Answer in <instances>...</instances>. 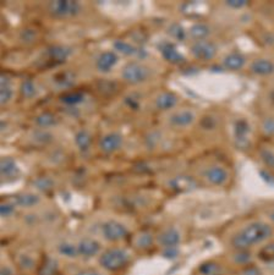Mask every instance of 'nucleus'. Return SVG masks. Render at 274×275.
Listing matches in <instances>:
<instances>
[{"mask_svg":"<svg viewBox=\"0 0 274 275\" xmlns=\"http://www.w3.org/2000/svg\"><path fill=\"white\" fill-rule=\"evenodd\" d=\"M102 236L110 242H118L125 240L129 235L126 226L120 221L107 220L101 225Z\"/></svg>","mask_w":274,"mask_h":275,"instance_id":"39448f33","label":"nucleus"},{"mask_svg":"<svg viewBox=\"0 0 274 275\" xmlns=\"http://www.w3.org/2000/svg\"><path fill=\"white\" fill-rule=\"evenodd\" d=\"M169 33L171 34L175 39L180 40V42H182V40H185L186 36H188V33H186V31L184 30V27L181 25H179V23H173V25L169 27Z\"/></svg>","mask_w":274,"mask_h":275,"instance_id":"473e14b6","label":"nucleus"},{"mask_svg":"<svg viewBox=\"0 0 274 275\" xmlns=\"http://www.w3.org/2000/svg\"><path fill=\"white\" fill-rule=\"evenodd\" d=\"M21 93L25 98H34L37 96V87L32 80H25L21 84Z\"/></svg>","mask_w":274,"mask_h":275,"instance_id":"c756f323","label":"nucleus"},{"mask_svg":"<svg viewBox=\"0 0 274 275\" xmlns=\"http://www.w3.org/2000/svg\"><path fill=\"white\" fill-rule=\"evenodd\" d=\"M153 245V236L150 233H144L141 235H139V238L136 239V246L141 250H146V248H150Z\"/></svg>","mask_w":274,"mask_h":275,"instance_id":"2f4dec72","label":"nucleus"},{"mask_svg":"<svg viewBox=\"0 0 274 275\" xmlns=\"http://www.w3.org/2000/svg\"><path fill=\"white\" fill-rule=\"evenodd\" d=\"M52 15L60 19L74 17L81 13V5L75 0H55L49 4Z\"/></svg>","mask_w":274,"mask_h":275,"instance_id":"20e7f679","label":"nucleus"},{"mask_svg":"<svg viewBox=\"0 0 274 275\" xmlns=\"http://www.w3.org/2000/svg\"><path fill=\"white\" fill-rule=\"evenodd\" d=\"M114 49L116 52H119L120 54L124 55H137L139 54L140 49H137L136 47H133L130 43L125 42V40H115L114 42Z\"/></svg>","mask_w":274,"mask_h":275,"instance_id":"bb28decb","label":"nucleus"},{"mask_svg":"<svg viewBox=\"0 0 274 275\" xmlns=\"http://www.w3.org/2000/svg\"><path fill=\"white\" fill-rule=\"evenodd\" d=\"M225 4L233 9H241V8L246 7L247 2L246 0H228Z\"/></svg>","mask_w":274,"mask_h":275,"instance_id":"37998d69","label":"nucleus"},{"mask_svg":"<svg viewBox=\"0 0 274 275\" xmlns=\"http://www.w3.org/2000/svg\"><path fill=\"white\" fill-rule=\"evenodd\" d=\"M269 219H270V220H272V223L274 224V209L272 210V212H270V214H269Z\"/></svg>","mask_w":274,"mask_h":275,"instance_id":"8fccbe9b","label":"nucleus"},{"mask_svg":"<svg viewBox=\"0 0 274 275\" xmlns=\"http://www.w3.org/2000/svg\"><path fill=\"white\" fill-rule=\"evenodd\" d=\"M0 172L4 178H14L19 176L20 169L13 158L5 157L3 158L2 163H0Z\"/></svg>","mask_w":274,"mask_h":275,"instance_id":"dca6fc26","label":"nucleus"},{"mask_svg":"<svg viewBox=\"0 0 274 275\" xmlns=\"http://www.w3.org/2000/svg\"><path fill=\"white\" fill-rule=\"evenodd\" d=\"M49 58H51L52 60L58 61V63H61V61H65L68 59V57L70 54H71V51H70L69 48H66V47L63 45H54L51 47L48 51Z\"/></svg>","mask_w":274,"mask_h":275,"instance_id":"b1692460","label":"nucleus"},{"mask_svg":"<svg viewBox=\"0 0 274 275\" xmlns=\"http://www.w3.org/2000/svg\"><path fill=\"white\" fill-rule=\"evenodd\" d=\"M34 140L40 143H48L52 141V134L49 132H45V131L43 130L37 131V132L34 133Z\"/></svg>","mask_w":274,"mask_h":275,"instance_id":"a19ab883","label":"nucleus"},{"mask_svg":"<svg viewBox=\"0 0 274 275\" xmlns=\"http://www.w3.org/2000/svg\"><path fill=\"white\" fill-rule=\"evenodd\" d=\"M78 256L83 258H91V257L97 256L101 251V244L95 239H82L77 244Z\"/></svg>","mask_w":274,"mask_h":275,"instance_id":"9d476101","label":"nucleus"},{"mask_svg":"<svg viewBox=\"0 0 274 275\" xmlns=\"http://www.w3.org/2000/svg\"><path fill=\"white\" fill-rule=\"evenodd\" d=\"M195 120H196V115H195L194 112H191V110H180V112L174 113L170 116L169 122L175 127H188L194 124Z\"/></svg>","mask_w":274,"mask_h":275,"instance_id":"4468645a","label":"nucleus"},{"mask_svg":"<svg viewBox=\"0 0 274 275\" xmlns=\"http://www.w3.org/2000/svg\"><path fill=\"white\" fill-rule=\"evenodd\" d=\"M262 128H263V132L270 136H274V118H268L263 121L262 124Z\"/></svg>","mask_w":274,"mask_h":275,"instance_id":"ea45409f","label":"nucleus"},{"mask_svg":"<svg viewBox=\"0 0 274 275\" xmlns=\"http://www.w3.org/2000/svg\"><path fill=\"white\" fill-rule=\"evenodd\" d=\"M130 260V254L124 248H110L99 257V264L109 271L120 270Z\"/></svg>","mask_w":274,"mask_h":275,"instance_id":"f03ea898","label":"nucleus"},{"mask_svg":"<svg viewBox=\"0 0 274 275\" xmlns=\"http://www.w3.org/2000/svg\"><path fill=\"white\" fill-rule=\"evenodd\" d=\"M160 53H162L163 58L168 61V63L174 64V65H179L185 61V58L182 57V54L176 49V47L173 43L165 42L159 47Z\"/></svg>","mask_w":274,"mask_h":275,"instance_id":"ddd939ff","label":"nucleus"},{"mask_svg":"<svg viewBox=\"0 0 274 275\" xmlns=\"http://www.w3.org/2000/svg\"><path fill=\"white\" fill-rule=\"evenodd\" d=\"M57 118L52 113H42L36 118V124L42 128L54 126V125H57Z\"/></svg>","mask_w":274,"mask_h":275,"instance_id":"cd10ccee","label":"nucleus"},{"mask_svg":"<svg viewBox=\"0 0 274 275\" xmlns=\"http://www.w3.org/2000/svg\"><path fill=\"white\" fill-rule=\"evenodd\" d=\"M126 104L129 105L131 109H137L140 107V102L137 98H132V97H127L126 98Z\"/></svg>","mask_w":274,"mask_h":275,"instance_id":"a18cd8bd","label":"nucleus"},{"mask_svg":"<svg viewBox=\"0 0 274 275\" xmlns=\"http://www.w3.org/2000/svg\"><path fill=\"white\" fill-rule=\"evenodd\" d=\"M158 244L164 248H175L181 242V235L175 227H167L159 234Z\"/></svg>","mask_w":274,"mask_h":275,"instance_id":"6e6552de","label":"nucleus"},{"mask_svg":"<svg viewBox=\"0 0 274 275\" xmlns=\"http://www.w3.org/2000/svg\"><path fill=\"white\" fill-rule=\"evenodd\" d=\"M14 204L17 207H22V208H32V207L37 206L40 202V198L37 195L30 194V192H23V194L15 195L11 200Z\"/></svg>","mask_w":274,"mask_h":275,"instance_id":"2eb2a0df","label":"nucleus"},{"mask_svg":"<svg viewBox=\"0 0 274 275\" xmlns=\"http://www.w3.org/2000/svg\"><path fill=\"white\" fill-rule=\"evenodd\" d=\"M119 61V57L115 52H104L102 53L98 57L97 63V70L102 74H107V72L112 71V69L114 67Z\"/></svg>","mask_w":274,"mask_h":275,"instance_id":"9b49d317","label":"nucleus"},{"mask_svg":"<svg viewBox=\"0 0 274 275\" xmlns=\"http://www.w3.org/2000/svg\"><path fill=\"white\" fill-rule=\"evenodd\" d=\"M177 101L179 98L173 92H163L156 99V107L159 110H169L175 107Z\"/></svg>","mask_w":274,"mask_h":275,"instance_id":"a211bd4d","label":"nucleus"},{"mask_svg":"<svg viewBox=\"0 0 274 275\" xmlns=\"http://www.w3.org/2000/svg\"><path fill=\"white\" fill-rule=\"evenodd\" d=\"M150 76V70L144 64L131 61L122 69V78L130 84H140L145 82Z\"/></svg>","mask_w":274,"mask_h":275,"instance_id":"7ed1b4c3","label":"nucleus"},{"mask_svg":"<svg viewBox=\"0 0 274 275\" xmlns=\"http://www.w3.org/2000/svg\"><path fill=\"white\" fill-rule=\"evenodd\" d=\"M201 273L203 275H220L221 268L215 263H207V264L201 267Z\"/></svg>","mask_w":274,"mask_h":275,"instance_id":"c9c22d12","label":"nucleus"},{"mask_svg":"<svg viewBox=\"0 0 274 275\" xmlns=\"http://www.w3.org/2000/svg\"><path fill=\"white\" fill-rule=\"evenodd\" d=\"M58 80H55L58 82L59 86L63 87H70L74 84L75 82V76L71 74V72H63V74L58 75Z\"/></svg>","mask_w":274,"mask_h":275,"instance_id":"72a5a7b5","label":"nucleus"},{"mask_svg":"<svg viewBox=\"0 0 274 275\" xmlns=\"http://www.w3.org/2000/svg\"><path fill=\"white\" fill-rule=\"evenodd\" d=\"M17 263H19V265L22 269H25V270H30L36 265V262H34V259L32 258L31 256H28V254H21V256H19V258H17Z\"/></svg>","mask_w":274,"mask_h":275,"instance_id":"f704fd0d","label":"nucleus"},{"mask_svg":"<svg viewBox=\"0 0 274 275\" xmlns=\"http://www.w3.org/2000/svg\"><path fill=\"white\" fill-rule=\"evenodd\" d=\"M0 275H14L13 269L7 267V265H4V267L2 268V271H0Z\"/></svg>","mask_w":274,"mask_h":275,"instance_id":"09e8293b","label":"nucleus"},{"mask_svg":"<svg viewBox=\"0 0 274 275\" xmlns=\"http://www.w3.org/2000/svg\"><path fill=\"white\" fill-rule=\"evenodd\" d=\"M58 253L60 254V256L65 257V258H76L78 257V251H77V245L71 244V242H60L59 245H58Z\"/></svg>","mask_w":274,"mask_h":275,"instance_id":"393cba45","label":"nucleus"},{"mask_svg":"<svg viewBox=\"0 0 274 275\" xmlns=\"http://www.w3.org/2000/svg\"><path fill=\"white\" fill-rule=\"evenodd\" d=\"M189 33H190V36L194 38V39L203 40L209 36L211 30H209V27L206 25V23L197 22L191 26V28L189 30Z\"/></svg>","mask_w":274,"mask_h":275,"instance_id":"5701e85b","label":"nucleus"},{"mask_svg":"<svg viewBox=\"0 0 274 275\" xmlns=\"http://www.w3.org/2000/svg\"><path fill=\"white\" fill-rule=\"evenodd\" d=\"M192 57L201 61H207L213 59L217 54V47L211 40H196L190 48Z\"/></svg>","mask_w":274,"mask_h":275,"instance_id":"423d86ee","label":"nucleus"},{"mask_svg":"<svg viewBox=\"0 0 274 275\" xmlns=\"http://www.w3.org/2000/svg\"><path fill=\"white\" fill-rule=\"evenodd\" d=\"M75 275H101L97 270H93V269H84V270H81L76 273Z\"/></svg>","mask_w":274,"mask_h":275,"instance_id":"de8ad7c7","label":"nucleus"},{"mask_svg":"<svg viewBox=\"0 0 274 275\" xmlns=\"http://www.w3.org/2000/svg\"><path fill=\"white\" fill-rule=\"evenodd\" d=\"M203 177L212 186H223L229 180V172L221 165H211L203 171Z\"/></svg>","mask_w":274,"mask_h":275,"instance_id":"0eeeda50","label":"nucleus"},{"mask_svg":"<svg viewBox=\"0 0 274 275\" xmlns=\"http://www.w3.org/2000/svg\"><path fill=\"white\" fill-rule=\"evenodd\" d=\"M122 146V137L121 134L116 132L107 133L106 136L102 137L101 142H99V147H101L102 152L107 154H112L118 152Z\"/></svg>","mask_w":274,"mask_h":275,"instance_id":"1a4fd4ad","label":"nucleus"},{"mask_svg":"<svg viewBox=\"0 0 274 275\" xmlns=\"http://www.w3.org/2000/svg\"><path fill=\"white\" fill-rule=\"evenodd\" d=\"M249 133H250V126L249 124H247V121H245V120L243 119L238 120V121L235 122V126H234V134H235L236 145H238L240 148L249 147V143H250Z\"/></svg>","mask_w":274,"mask_h":275,"instance_id":"f8f14e48","label":"nucleus"},{"mask_svg":"<svg viewBox=\"0 0 274 275\" xmlns=\"http://www.w3.org/2000/svg\"><path fill=\"white\" fill-rule=\"evenodd\" d=\"M58 271V262L53 258H47L39 270V275H55Z\"/></svg>","mask_w":274,"mask_h":275,"instance_id":"7c9ffc66","label":"nucleus"},{"mask_svg":"<svg viewBox=\"0 0 274 275\" xmlns=\"http://www.w3.org/2000/svg\"><path fill=\"white\" fill-rule=\"evenodd\" d=\"M251 71L258 76L274 74V64L268 59H257L251 64Z\"/></svg>","mask_w":274,"mask_h":275,"instance_id":"6ab92c4d","label":"nucleus"},{"mask_svg":"<svg viewBox=\"0 0 274 275\" xmlns=\"http://www.w3.org/2000/svg\"><path fill=\"white\" fill-rule=\"evenodd\" d=\"M16 206L13 203V202H4L2 203V207H0V214H2L3 218H9L15 213Z\"/></svg>","mask_w":274,"mask_h":275,"instance_id":"58836bf2","label":"nucleus"},{"mask_svg":"<svg viewBox=\"0 0 274 275\" xmlns=\"http://www.w3.org/2000/svg\"><path fill=\"white\" fill-rule=\"evenodd\" d=\"M272 234L273 230L269 224L263 221H253L247 224L233 236L232 245L238 251H246L253 246L267 241Z\"/></svg>","mask_w":274,"mask_h":275,"instance_id":"f257e3e1","label":"nucleus"},{"mask_svg":"<svg viewBox=\"0 0 274 275\" xmlns=\"http://www.w3.org/2000/svg\"><path fill=\"white\" fill-rule=\"evenodd\" d=\"M164 257H167V258H174V257L177 256V250L175 248H164Z\"/></svg>","mask_w":274,"mask_h":275,"instance_id":"49530a36","label":"nucleus"},{"mask_svg":"<svg viewBox=\"0 0 274 275\" xmlns=\"http://www.w3.org/2000/svg\"><path fill=\"white\" fill-rule=\"evenodd\" d=\"M235 262L239 263V264H247L251 259L250 254L246 252V251H239L238 254H235Z\"/></svg>","mask_w":274,"mask_h":275,"instance_id":"79ce46f5","label":"nucleus"},{"mask_svg":"<svg viewBox=\"0 0 274 275\" xmlns=\"http://www.w3.org/2000/svg\"><path fill=\"white\" fill-rule=\"evenodd\" d=\"M258 258L263 262H274V242L264 245L258 251Z\"/></svg>","mask_w":274,"mask_h":275,"instance_id":"c85d7f7f","label":"nucleus"},{"mask_svg":"<svg viewBox=\"0 0 274 275\" xmlns=\"http://www.w3.org/2000/svg\"><path fill=\"white\" fill-rule=\"evenodd\" d=\"M170 186L176 191H190L196 186V184L190 176H176L170 181Z\"/></svg>","mask_w":274,"mask_h":275,"instance_id":"412c9836","label":"nucleus"},{"mask_svg":"<svg viewBox=\"0 0 274 275\" xmlns=\"http://www.w3.org/2000/svg\"><path fill=\"white\" fill-rule=\"evenodd\" d=\"M261 159L262 162L264 163V165L268 166V168L274 169V152L270 151V149H262L261 151Z\"/></svg>","mask_w":274,"mask_h":275,"instance_id":"e433bc0d","label":"nucleus"},{"mask_svg":"<svg viewBox=\"0 0 274 275\" xmlns=\"http://www.w3.org/2000/svg\"><path fill=\"white\" fill-rule=\"evenodd\" d=\"M60 101L66 105H77L81 104L84 101L83 92H68L60 97Z\"/></svg>","mask_w":274,"mask_h":275,"instance_id":"a878e982","label":"nucleus"},{"mask_svg":"<svg viewBox=\"0 0 274 275\" xmlns=\"http://www.w3.org/2000/svg\"><path fill=\"white\" fill-rule=\"evenodd\" d=\"M75 143H76L78 151L86 153L89 151L92 145V136L89 134L88 131L86 130H80L75 134Z\"/></svg>","mask_w":274,"mask_h":275,"instance_id":"4be33fe9","label":"nucleus"},{"mask_svg":"<svg viewBox=\"0 0 274 275\" xmlns=\"http://www.w3.org/2000/svg\"><path fill=\"white\" fill-rule=\"evenodd\" d=\"M13 93L11 78L8 75H2L0 77V103L3 105L8 104L13 98Z\"/></svg>","mask_w":274,"mask_h":275,"instance_id":"aec40b11","label":"nucleus"},{"mask_svg":"<svg viewBox=\"0 0 274 275\" xmlns=\"http://www.w3.org/2000/svg\"><path fill=\"white\" fill-rule=\"evenodd\" d=\"M34 186L39 190V191H49L53 187V181L49 177H38L34 181Z\"/></svg>","mask_w":274,"mask_h":275,"instance_id":"4c0bfd02","label":"nucleus"},{"mask_svg":"<svg viewBox=\"0 0 274 275\" xmlns=\"http://www.w3.org/2000/svg\"><path fill=\"white\" fill-rule=\"evenodd\" d=\"M245 64H246V58L240 53H230L223 59V65L225 69L236 71V70L243 69Z\"/></svg>","mask_w":274,"mask_h":275,"instance_id":"f3484780","label":"nucleus"},{"mask_svg":"<svg viewBox=\"0 0 274 275\" xmlns=\"http://www.w3.org/2000/svg\"><path fill=\"white\" fill-rule=\"evenodd\" d=\"M240 275H263V273L256 267H246L241 270Z\"/></svg>","mask_w":274,"mask_h":275,"instance_id":"c03bdc74","label":"nucleus"}]
</instances>
